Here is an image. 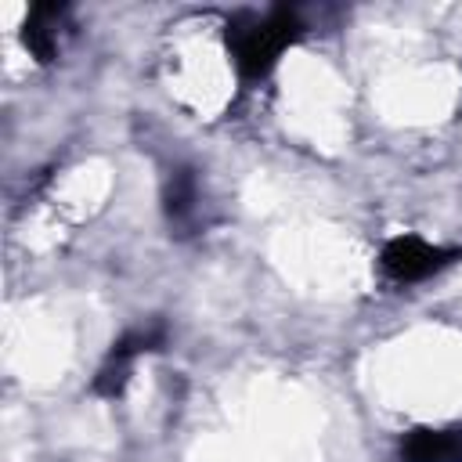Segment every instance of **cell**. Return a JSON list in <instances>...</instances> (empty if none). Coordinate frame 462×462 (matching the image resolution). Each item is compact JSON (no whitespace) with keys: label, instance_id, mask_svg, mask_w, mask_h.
<instances>
[{"label":"cell","instance_id":"cell-4","mask_svg":"<svg viewBox=\"0 0 462 462\" xmlns=\"http://www.w3.org/2000/svg\"><path fill=\"white\" fill-rule=\"evenodd\" d=\"M404 462H462V430H415L401 444Z\"/></svg>","mask_w":462,"mask_h":462},{"label":"cell","instance_id":"cell-2","mask_svg":"<svg viewBox=\"0 0 462 462\" xmlns=\"http://www.w3.org/2000/svg\"><path fill=\"white\" fill-rule=\"evenodd\" d=\"M455 256H458V249H440V245H433L426 238L401 235V238H390L386 242L379 263H383V271L393 282H419V278H430L440 267H448Z\"/></svg>","mask_w":462,"mask_h":462},{"label":"cell","instance_id":"cell-3","mask_svg":"<svg viewBox=\"0 0 462 462\" xmlns=\"http://www.w3.org/2000/svg\"><path fill=\"white\" fill-rule=\"evenodd\" d=\"M159 343H162V332H159V328H134V332L119 336V339L112 343L105 365H101L97 375H94V393H101V397L123 393V386H126V379H130L137 357L148 354V350H155Z\"/></svg>","mask_w":462,"mask_h":462},{"label":"cell","instance_id":"cell-5","mask_svg":"<svg viewBox=\"0 0 462 462\" xmlns=\"http://www.w3.org/2000/svg\"><path fill=\"white\" fill-rule=\"evenodd\" d=\"M191 199H195V180L188 173H177L170 180V191H166V209L170 217H184L191 209Z\"/></svg>","mask_w":462,"mask_h":462},{"label":"cell","instance_id":"cell-1","mask_svg":"<svg viewBox=\"0 0 462 462\" xmlns=\"http://www.w3.org/2000/svg\"><path fill=\"white\" fill-rule=\"evenodd\" d=\"M296 18L289 11H271L267 18H256L249 22L245 29H235L231 32V43H235V61L245 76H263L278 54L289 47V40L296 36Z\"/></svg>","mask_w":462,"mask_h":462}]
</instances>
